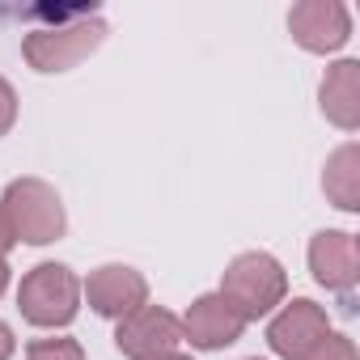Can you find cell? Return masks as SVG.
<instances>
[{
  "label": "cell",
  "mask_w": 360,
  "mask_h": 360,
  "mask_svg": "<svg viewBox=\"0 0 360 360\" xmlns=\"http://www.w3.org/2000/svg\"><path fill=\"white\" fill-rule=\"evenodd\" d=\"M106 34H110V26L102 13H60L56 26H34L22 39V56L43 77L72 72L106 43Z\"/></svg>",
  "instance_id": "1"
},
{
  "label": "cell",
  "mask_w": 360,
  "mask_h": 360,
  "mask_svg": "<svg viewBox=\"0 0 360 360\" xmlns=\"http://www.w3.org/2000/svg\"><path fill=\"white\" fill-rule=\"evenodd\" d=\"M238 314L242 322H259L271 318L284 301H288V271L271 250H242L225 263L221 271V288H217Z\"/></svg>",
  "instance_id": "2"
},
{
  "label": "cell",
  "mask_w": 360,
  "mask_h": 360,
  "mask_svg": "<svg viewBox=\"0 0 360 360\" xmlns=\"http://www.w3.org/2000/svg\"><path fill=\"white\" fill-rule=\"evenodd\" d=\"M18 309L39 330H64L81 314V276L68 263H34L18 284Z\"/></svg>",
  "instance_id": "3"
},
{
  "label": "cell",
  "mask_w": 360,
  "mask_h": 360,
  "mask_svg": "<svg viewBox=\"0 0 360 360\" xmlns=\"http://www.w3.org/2000/svg\"><path fill=\"white\" fill-rule=\"evenodd\" d=\"M0 204H5V212L13 221L18 242H26V246H51L68 233V208L47 178H34V174L13 178L5 195H0Z\"/></svg>",
  "instance_id": "4"
},
{
  "label": "cell",
  "mask_w": 360,
  "mask_h": 360,
  "mask_svg": "<svg viewBox=\"0 0 360 360\" xmlns=\"http://www.w3.org/2000/svg\"><path fill=\"white\" fill-rule=\"evenodd\" d=\"M81 301L98 314V318H127L140 305H148V276L136 271L131 263H102L81 280Z\"/></svg>",
  "instance_id": "5"
},
{
  "label": "cell",
  "mask_w": 360,
  "mask_h": 360,
  "mask_svg": "<svg viewBox=\"0 0 360 360\" xmlns=\"http://www.w3.org/2000/svg\"><path fill=\"white\" fill-rule=\"evenodd\" d=\"M178 343H183V322L165 305L148 301L115 322V347L123 360H157L165 352H178Z\"/></svg>",
  "instance_id": "6"
},
{
  "label": "cell",
  "mask_w": 360,
  "mask_h": 360,
  "mask_svg": "<svg viewBox=\"0 0 360 360\" xmlns=\"http://www.w3.org/2000/svg\"><path fill=\"white\" fill-rule=\"evenodd\" d=\"M326 335H330V318L309 297H292L267 318V347L280 360H305Z\"/></svg>",
  "instance_id": "7"
},
{
  "label": "cell",
  "mask_w": 360,
  "mask_h": 360,
  "mask_svg": "<svg viewBox=\"0 0 360 360\" xmlns=\"http://www.w3.org/2000/svg\"><path fill=\"white\" fill-rule=\"evenodd\" d=\"M288 34L309 56H335L352 39V9L343 0H301L288 9Z\"/></svg>",
  "instance_id": "8"
},
{
  "label": "cell",
  "mask_w": 360,
  "mask_h": 360,
  "mask_svg": "<svg viewBox=\"0 0 360 360\" xmlns=\"http://www.w3.org/2000/svg\"><path fill=\"white\" fill-rule=\"evenodd\" d=\"M305 263L326 292H352L360 280V242L347 229H318L309 238Z\"/></svg>",
  "instance_id": "9"
},
{
  "label": "cell",
  "mask_w": 360,
  "mask_h": 360,
  "mask_svg": "<svg viewBox=\"0 0 360 360\" xmlns=\"http://www.w3.org/2000/svg\"><path fill=\"white\" fill-rule=\"evenodd\" d=\"M178 322H183V343H191V347H200V352L233 347V343L246 335L242 314H238L221 292H200Z\"/></svg>",
  "instance_id": "10"
},
{
  "label": "cell",
  "mask_w": 360,
  "mask_h": 360,
  "mask_svg": "<svg viewBox=\"0 0 360 360\" xmlns=\"http://www.w3.org/2000/svg\"><path fill=\"white\" fill-rule=\"evenodd\" d=\"M318 110L326 123H335L339 131H356L360 127V60H335L322 81H318Z\"/></svg>",
  "instance_id": "11"
},
{
  "label": "cell",
  "mask_w": 360,
  "mask_h": 360,
  "mask_svg": "<svg viewBox=\"0 0 360 360\" xmlns=\"http://www.w3.org/2000/svg\"><path fill=\"white\" fill-rule=\"evenodd\" d=\"M322 195L339 212H360V144L343 140L322 165Z\"/></svg>",
  "instance_id": "12"
},
{
  "label": "cell",
  "mask_w": 360,
  "mask_h": 360,
  "mask_svg": "<svg viewBox=\"0 0 360 360\" xmlns=\"http://www.w3.org/2000/svg\"><path fill=\"white\" fill-rule=\"evenodd\" d=\"M26 360H85V347L72 335H43L26 343Z\"/></svg>",
  "instance_id": "13"
},
{
  "label": "cell",
  "mask_w": 360,
  "mask_h": 360,
  "mask_svg": "<svg viewBox=\"0 0 360 360\" xmlns=\"http://www.w3.org/2000/svg\"><path fill=\"white\" fill-rule=\"evenodd\" d=\"M305 360H360V352H356V339L352 335H339V330H330Z\"/></svg>",
  "instance_id": "14"
},
{
  "label": "cell",
  "mask_w": 360,
  "mask_h": 360,
  "mask_svg": "<svg viewBox=\"0 0 360 360\" xmlns=\"http://www.w3.org/2000/svg\"><path fill=\"white\" fill-rule=\"evenodd\" d=\"M18 115H22V102H18V89L9 77H0V136H9L18 127Z\"/></svg>",
  "instance_id": "15"
},
{
  "label": "cell",
  "mask_w": 360,
  "mask_h": 360,
  "mask_svg": "<svg viewBox=\"0 0 360 360\" xmlns=\"http://www.w3.org/2000/svg\"><path fill=\"white\" fill-rule=\"evenodd\" d=\"M13 246H18V233H13V221H9L5 204H0V259H9Z\"/></svg>",
  "instance_id": "16"
},
{
  "label": "cell",
  "mask_w": 360,
  "mask_h": 360,
  "mask_svg": "<svg viewBox=\"0 0 360 360\" xmlns=\"http://www.w3.org/2000/svg\"><path fill=\"white\" fill-rule=\"evenodd\" d=\"M13 352H18V335H13V326L0 318V360H13Z\"/></svg>",
  "instance_id": "17"
},
{
  "label": "cell",
  "mask_w": 360,
  "mask_h": 360,
  "mask_svg": "<svg viewBox=\"0 0 360 360\" xmlns=\"http://www.w3.org/2000/svg\"><path fill=\"white\" fill-rule=\"evenodd\" d=\"M9 284H13V267H9V259H0V297L9 292Z\"/></svg>",
  "instance_id": "18"
},
{
  "label": "cell",
  "mask_w": 360,
  "mask_h": 360,
  "mask_svg": "<svg viewBox=\"0 0 360 360\" xmlns=\"http://www.w3.org/2000/svg\"><path fill=\"white\" fill-rule=\"evenodd\" d=\"M157 360H195V356H187V352H165V356H157Z\"/></svg>",
  "instance_id": "19"
},
{
  "label": "cell",
  "mask_w": 360,
  "mask_h": 360,
  "mask_svg": "<svg viewBox=\"0 0 360 360\" xmlns=\"http://www.w3.org/2000/svg\"><path fill=\"white\" fill-rule=\"evenodd\" d=\"M246 360H263V356H246Z\"/></svg>",
  "instance_id": "20"
}]
</instances>
